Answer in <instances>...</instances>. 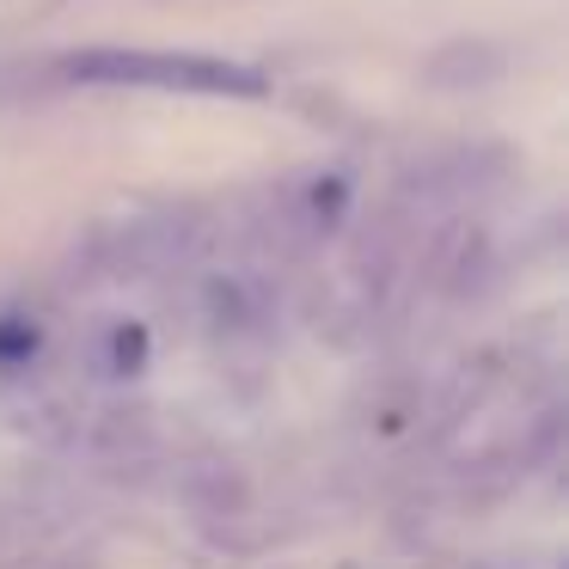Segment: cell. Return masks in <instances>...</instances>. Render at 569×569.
<instances>
[{
	"mask_svg": "<svg viewBox=\"0 0 569 569\" xmlns=\"http://www.w3.org/2000/svg\"><path fill=\"white\" fill-rule=\"evenodd\" d=\"M68 80L87 87H141V92H190V99H263V74L227 56L197 50H80Z\"/></svg>",
	"mask_w": 569,
	"mask_h": 569,
	"instance_id": "cell-1",
	"label": "cell"
},
{
	"mask_svg": "<svg viewBox=\"0 0 569 569\" xmlns=\"http://www.w3.org/2000/svg\"><path fill=\"white\" fill-rule=\"evenodd\" d=\"M202 307V325L221 349H246V343H263L270 337V319H276V300H270V282L251 270H214L197 295Z\"/></svg>",
	"mask_w": 569,
	"mask_h": 569,
	"instance_id": "cell-2",
	"label": "cell"
},
{
	"mask_svg": "<svg viewBox=\"0 0 569 569\" xmlns=\"http://www.w3.org/2000/svg\"><path fill=\"white\" fill-rule=\"evenodd\" d=\"M343 209H349V178L319 172V178H307V184H295V190L276 197V221L270 227H276V239H282L288 251H307L343 221Z\"/></svg>",
	"mask_w": 569,
	"mask_h": 569,
	"instance_id": "cell-3",
	"label": "cell"
},
{
	"mask_svg": "<svg viewBox=\"0 0 569 569\" xmlns=\"http://www.w3.org/2000/svg\"><path fill=\"white\" fill-rule=\"evenodd\" d=\"M80 356H87V368L99 373V380H129V373L148 368V331H141L136 319H104L87 331Z\"/></svg>",
	"mask_w": 569,
	"mask_h": 569,
	"instance_id": "cell-4",
	"label": "cell"
},
{
	"mask_svg": "<svg viewBox=\"0 0 569 569\" xmlns=\"http://www.w3.org/2000/svg\"><path fill=\"white\" fill-rule=\"evenodd\" d=\"M502 74V56L490 50V43H447V50H435L429 62V80L435 87H483V80Z\"/></svg>",
	"mask_w": 569,
	"mask_h": 569,
	"instance_id": "cell-5",
	"label": "cell"
},
{
	"mask_svg": "<svg viewBox=\"0 0 569 569\" xmlns=\"http://www.w3.org/2000/svg\"><path fill=\"white\" fill-rule=\"evenodd\" d=\"M31 349H38V325H26V319H7V325H0V361H7V368L31 361Z\"/></svg>",
	"mask_w": 569,
	"mask_h": 569,
	"instance_id": "cell-6",
	"label": "cell"
}]
</instances>
